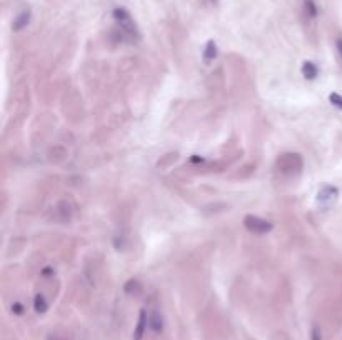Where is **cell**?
Instances as JSON below:
<instances>
[{
  "label": "cell",
  "mask_w": 342,
  "mask_h": 340,
  "mask_svg": "<svg viewBox=\"0 0 342 340\" xmlns=\"http://www.w3.org/2000/svg\"><path fill=\"white\" fill-rule=\"evenodd\" d=\"M114 18H115L117 25L120 27V30L124 32V35L130 40V42L140 39V34H139V30H137V25H135L134 18L130 17V13H129L127 8L117 7L115 10H114Z\"/></svg>",
  "instance_id": "6da1fadb"
},
{
  "label": "cell",
  "mask_w": 342,
  "mask_h": 340,
  "mask_svg": "<svg viewBox=\"0 0 342 340\" xmlns=\"http://www.w3.org/2000/svg\"><path fill=\"white\" fill-rule=\"evenodd\" d=\"M244 225L249 232L257 233V235H264V233L271 232L272 230V224L267 222L261 217H255V215H247L244 219Z\"/></svg>",
  "instance_id": "7a4b0ae2"
},
{
  "label": "cell",
  "mask_w": 342,
  "mask_h": 340,
  "mask_svg": "<svg viewBox=\"0 0 342 340\" xmlns=\"http://www.w3.org/2000/svg\"><path fill=\"white\" fill-rule=\"evenodd\" d=\"M339 197V190L334 185H324L317 194V204L322 207H329L337 200Z\"/></svg>",
  "instance_id": "3957f363"
},
{
  "label": "cell",
  "mask_w": 342,
  "mask_h": 340,
  "mask_svg": "<svg viewBox=\"0 0 342 340\" xmlns=\"http://www.w3.org/2000/svg\"><path fill=\"white\" fill-rule=\"evenodd\" d=\"M147 324H149V320H147V312H145V310H140L139 320H137V327H135V330H134V340H142L145 329H147Z\"/></svg>",
  "instance_id": "277c9868"
},
{
  "label": "cell",
  "mask_w": 342,
  "mask_h": 340,
  "mask_svg": "<svg viewBox=\"0 0 342 340\" xmlns=\"http://www.w3.org/2000/svg\"><path fill=\"white\" fill-rule=\"evenodd\" d=\"M29 22H30V10H24V12H20L19 15L15 17V20H13V30L15 32H19L22 30L24 27L29 25Z\"/></svg>",
  "instance_id": "5b68a950"
},
{
  "label": "cell",
  "mask_w": 342,
  "mask_h": 340,
  "mask_svg": "<svg viewBox=\"0 0 342 340\" xmlns=\"http://www.w3.org/2000/svg\"><path fill=\"white\" fill-rule=\"evenodd\" d=\"M149 327L154 330L156 334H161L164 330V320H162V315L159 314V312H152L149 317Z\"/></svg>",
  "instance_id": "8992f818"
},
{
  "label": "cell",
  "mask_w": 342,
  "mask_h": 340,
  "mask_svg": "<svg viewBox=\"0 0 342 340\" xmlns=\"http://www.w3.org/2000/svg\"><path fill=\"white\" fill-rule=\"evenodd\" d=\"M317 73H319V68L316 67V63H312V62L302 63V75L305 77V79L314 80L317 77Z\"/></svg>",
  "instance_id": "52a82bcc"
},
{
  "label": "cell",
  "mask_w": 342,
  "mask_h": 340,
  "mask_svg": "<svg viewBox=\"0 0 342 340\" xmlns=\"http://www.w3.org/2000/svg\"><path fill=\"white\" fill-rule=\"evenodd\" d=\"M216 57H217V45L214 40H209L207 45H205V50H204V60L212 62Z\"/></svg>",
  "instance_id": "ba28073f"
},
{
  "label": "cell",
  "mask_w": 342,
  "mask_h": 340,
  "mask_svg": "<svg viewBox=\"0 0 342 340\" xmlns=\"http://www.w3.org/2000/svg\"><path fill=\"white\" fill-rule=\"evenodd\" d=\"M34 307H35V312L37 314H45L49 309V305H47V302H45V298L44 295H35V300H34Z\"/></svg>",
  "instance_id": "9c48e42d"
},
{
  "label": "cell",
  "mask_w": 342,
  "mask_h": 340,
  "mask_svg": "<svg viewBox=\"0 0 342 340\" xmlns=\"http://www.w3.org/2000/svg\"><path fill=\"white\" fill-rule=\"evenodd\" d=\"M304 8H305V13H307L311 18L317 15V5H316L314 0H304Z\"/></svg>",
  "instance_id": "30bf717a"
},
{
  "label": "cell",
  "mask_w": 342,
  "mask_h": 340,
  "mask_svg": "<svg viewBox=\"0 0 342 340\" xmlns=\"http://www.w3.org/2000/svg\"><path fill=\"white\" fill-rule=\"evenodd\" d=\"M329 100L332 102V105H336V107L342 109V95H339V94H331L329 95Z\"/></svg>",
  "instance_id": "8fae6325"
},
{
  "label": "cell",
  "mask_w": 342,
  "mask_h": 340,
  "mask_svg": "<svg viewBox=\"0 0 342 340\" xmlns=\"http://www.w3.org/2000/svg\"><path fill=\"white\" fill-rule=\"evenodd\" d=\"M312 340H322V335H321V330L317 327L312 329Z\"/></svg>",
  "instance_id": "7c38bea8"
},
{
  "label": "cell",
  "mask_w": 342,
  "mask_h": 340,
  "mask_svg": "<svg viewBox=\"0 0 342 340\" xmlns=\"http://www.w3.org/2000/svg\"><path fill=\"white\" fill-rule=\"evenodd\" d=\"M336 45H337V52H339V57H341V60H342V37H339V39H337Z\"/></svg>",
  "instance_id": "4fadbf2b"
},
{
  "label": "cell",
  "mask_w": 342,
  "mask_h": 340,
  "mask_svg": "<svg viewBox=\"0 0 342 340\" xmlns=\"http://www.w3.org/2000/svg\"><path fill=\"white\" fill-rule=\"evenodd\" d=\"M12 312H13V314H17V315H20L22 314V305L20 304H13L12 305Z\"/></svg>",
  "instance_id": "5bb4252c"
}]
</instances>
